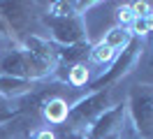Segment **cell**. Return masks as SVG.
Segmentation results:
<instances>
[{
  "label": "cell",
  "mask_w": 153,
  "mask_h": 139,
  "mask_svg": "<svg viewBox=\"0 0 153 139\" xmlns=\"http://www.w3.org/2000/svg\"><path fill=\"white\" fill-rule=\"evenodd\" d=\"M128 120L142 139H153V83H137L125 97Z\"/></svg>",
  "instance_id": "6da1fadb"
},
{
  "label": "cell",
  "mask_w": 153,
  "mask_h": 139,
  "mask_svg": "<svg viewBox=\"0 0 153 139\" xmlns=\"http://www.w3.org/2000/svg\"><path fill=\"white\" fill-rule=\"evenodd\" d=\"M142 51H144V39L132 35L130 44L116 54L114 63L109 65V67H107L100 77H95L93 81L88 83V88H91V91H102V88H111L114 83L123 81L125 77H128V74L137 67L139 58H142Z\"/></svg>",
  "instance_id": "7a4b0ae2"
},
{
  "label": "cell",
  "mask_w": 153,
  "mask_h": 139,
  "mask_svg": "<svg viewBox=\"0 0 153 139\" xmlns=\"http://www.w3.org/2000/svg\"><path fill=\"white\" fill-rule=\"evenodd\" d=\"M111 107V91L109 88H102V91H88L84 97H79L76 102L70 104V111H67V130H84L93 123V120L105 114L107 109Z\"/></svg>",
  "instance_id": "3957f363"
},
{
  "label": "cell",
  "mask_w": 153,
  "mask_h": 139,
  "mask_svg": "<svg viewBox=\"0 0 153 139\" xmlns=\"http://www.w3.org/2000/svg\"><path fill=\"white\" fill-rule=\"evenodd\" d=\"M0 74L19 77V79H28V81H42V79L53 77V70L47 67L44 63H39L23 46H14L0 58Z\"/></svg>",
  "instance_id": "277c9868"
},
{
  "label": "cell",
  "mask_w": 153,
  "mask_h": 139,
  "mask_svg": "<svg viewBox=\"0 0 153 139\" xmlns=\"http://www.w3.org/2000/svg\"><path fill=\"white\" fill-rule=\"evenodd\" d=\"M42 26L47 28L49 39L56 46H74L81 42H88V26L86 16H53L42 14Z\"/></svg>",
  "instance_id": "5b68a950"
},
{
  "label": "cell",
  "mask_w": 153,
  "mask_h": 139,
  "mask_svg": "<svg viewBox=\"0 0 153 139\" xmlns=\"http://www.w3.org/2000/svg\"><path fill=\"white\" fill-rule=\"evenodd\" d=\"M128 123L130 120H128L125 102H118V104H111L105 114H100L84 130V135H86V139H121Z\"/></svg>",
  "instance_id": "8992f818"
},
{
  "label": "cell",
  "mask_w": 153,
  "mask_h": 139,
  "mask_svg": "<svg viewBox=\"0 0 153 139\" xmlns=\"http://www.w3.org/2000/svg\"><path fill=\"white\" fill-rule=\"evenodd\" d=\"M28 54H33L35 58H37L39 63H44L47 67H51L53 70V74H56V67H58V46L49 39V37H42V35H33V33H28V35L21 37V44Z\"/></svg>",
  "instance_id": "52a82bcc"
},
{
  "label": "cell",
  "mask_w": 153,
  "mask_h": 139,
  "mask_svg": "<svg viewBox=\"0 0 153 139\" xmlns=\"http://www.w3.org/2000/svg\"><path fill=\"white\" fill-rule=\"evenodd\" d=\"M0 19L5 21V26L10 30V35H19L26 30L30 21V14H28V5L23 2H0Z\"/></svg>",
  "instance_id": "ba28073f"
},
{
  "label": "cell",
  "mask_w": 153,
  "mask_h": 139,
  "mask_svg": "<svg viewBox=\"0 0 153 139\" xmlns=\"http://www.w3.org/2000/svg\"><path fill=\"white\" fill-rule=\"evenodd\" d=\"M95 0H56V2H49L47 14H53V16H86L88 9H93Z\"/></svg>",
  "instance_id": "9c48e42d"
},
{
  "label": "cell",
  "mask_w": 153,
  "mask_h": 139,
  "mask_svg": "<svg viewBox=\"0 0 153 139\" xmlns=\"http://www.w3.org/2000/svg\"><path fill=\"white\" fill-rule=\"evenodd\" d=\"M33 88H35V81L0 74V97H5V100H19V97H26V95L33 93Z\"/></svg>",
  "instance_id": "30bf717a"
},
{
  "label": "cell",
  "mask_w": 153,
  "mask_h": 139,
  "mask_svg": "<svg viewBox=\"0 0 153 139\" xmlns=\"http://www.w3.org/2000/svg\"><path fill=\"white\" fill-rule=\"evenodd\" d=\"M67 111H70V104L60 95H53V97L42 102V116L51 125H63L67 120Z\"/></svg>",
  "instance_id": "8fae6325"
},
{
  "label": "cell",
  "mask_w": 153,
  "mask_h": 139,
  "mask_svg": "<svg viewBox=\"0 0 153 139\" xmlns=\"http://www.w3.org/2000/svg\"><path fill=\"white\" fill-rule=\"evenodd\" d=\"M88 51H91V42H81L74 46H58V67H72V65L84 63L88 58Z\"/></svg>",
  "instance_id": "7c38bea8"
},
{
  "label": "cell",
  "mask_w": 153,
  "mask_h": 139,
  "mask_svg": "<svg viewBox=\"0 0 153 139\" xmlns=\"http://www.w3.org/2000/svg\"><path fill=\"white\" fill-rule=\"evenodd\" d=\"M53 77L60 79V81H65V83H70V86H74V88H81V86H86L91 81V72H88L86 63L72 65V67H58Z\"/></svg>",
  "instance_id": "4fadbf2b"
},
{
  "label": "cell",
  "mask_w": 153,
  "mask_h": 139,
  "mask_svg": "<svg viewBox=\"0 0 153 139\" xmlns=\"http://www.w3.org/2000/svg\"><path fill=\"white\" fill-rule=\"evenodd\" d=\"M130 39H132V33L128 30V28H123V26H114V28H109L105 35H102V44L105 46H109L111 51H121V49H125V46L130 44Z\"/></svg>",
  "instance_id": "5bb4252c"
},
{
  "label": "cell",
  "mask_w": 153,
  "mask_h": 139,
  "mask_svg": "<svg viewBox=\"0 0 153 139\" xmlns=\"http://www.w3.org/2000/svg\"><path fill=\"white\" fill-rule=\"evenodd\" d=\"M116 58V51H111L109 46H105L102 42L97 44H91V51H88V60L95 65H102V67H109Z\"/></svg>",
  "instance_id": "9a60e30c"
},
{
  "label": "cell",
  "mask_w": 153,
  "mask_h": 139,
  "mask_svg": "<svg viewBox=\"0 0 153 139\" xmlns=\"http://www.w3.org/2000/svg\"><path fill=\"white\" fill-rule=\"evenodd\" d=\"M130 33H132L134 37H142L149 35V33H153V12L151 14H146V16H137L132 21V26H130Z\"/></svg>",
  "instance_id": "2e32d148"
},
{
  "label": "cell",
  "mask_w": 153,
  "mask_h": 139,
  "mask_svg": "<svg viewBox=\"0 0 153 139\" xmlns=\"http://www.w3.org/2000/svg\"><path fill=\"white\" fill-rule=\"evenodd\" d=\"M116 19H118V23L116 26H123L130 30V26H132V21L137 16H134V12L130 9V2H123V5H118V9H116Z\"/></svg>",
  "instance_id": "e0dca14e"
},
{
  "label": "cell",
  "mask_w": 153,
  "mask_h": 139,
  "mask_svg": "<svg viewBox=\"0 0 153 139\" xmlns=\"http://www.w3.org/2000/svg\"><path fill=\"white\" fill-rule=\"evenodd\" d=\"M26 139H56V132L49 128H39V130H33Z\"/></svg>",
  "instance_id": "ac0fdd59"
},
{
  "label": "cell",
  "mask_w": 153,
  "mask_h": 139,
  "mask_svg": "<svg viewBox=\"0 0 153 139\" xmlns=\"http://www.w3.org/2000/svg\"><path fill=\"white\" fill-rule=\"evenodd\" d=\"M130 9L134 12V16H146L151 14V2H130Z\"/></svg>",
  "instance_id": "d6986e66"
},
{
  "label": "cell",
  "mask_w": 153,
  "mask_h": 139,
  "mask_svg": "<svg viewBox=\"0 0 153 139\" xmlns=\"http://www.w3.org/2000/svg\"><path fill=\"white\" fill-rule=\"evenodd\" d=\"M63 139H86V135L79 132V130H65V132H63Z\"/></svg>",
  "instance_id": "ffe728a7"
},
{
  "label": "cell",
  "mask_w": 153,
  "mask_h": 139,
  "mask_svg": "<svg viewBox=\"0 0 153 139\" xmlns=\"http://www.w3.org/2000/svg\"><path fill=\"white\" fill-rule=\"evenodd\" d=\"M121 139H142V137H139V135L132 130V125L128 123V125H125V130H123V135H121Z\"/></svg>",
  "instance_id": "44dd1931"
},
{
  "label": "cell",
  "mask_w": 153,
  "mask_h": 139,
  "mask_svg": "<svg viewBox=\"0 0 153 139\" xmlns=\"http://www.w3.org/2000/svg\"><path fill=\"white\" fill-rule=\"evenodd\" d=\"M0 139H12L10 128H7V125H0Z\"/></svg>",
  "instance_id": "7402d4cb"
}]
</instances>
